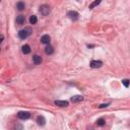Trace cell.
I'll return each mask as SVG.
<instances>
[{
	"mask_svg": "<svg viewBox=\"0 0 130 130\" xmlns=\"http://www.w3.org/2000/svg\"><path fill=\"white\" fill-rule=\"evenodd\" d=\"M32 33H33V31H32L31 27H25L23 30L18 32V37H20V39L25 40V39H27V37L31 36Z\"/></svg>",
	"mask_w": 130,
	"mask_h": 130,
	"instance_id": "cell-1",
	"label": "cell"
},
{
	"mask_svg": "<svg viewBox=\"0 0 130 130\" xmlns=\"http://www.w3.org/2000/svg\"><path fill=\"white\" fill-rule=\"evenodd\" d=\"M39 11L40 13L42 14V15H49V13L51 12V8L49 5H46V4H44V5H41L40 6V9H39Z\"/></svg>",
	"mask_w": 130,
	"mask_h": 130,
	"instance_id": "cell-2",
	"label": "cell"
},
{
	"mask_svg": "<svg viewBox=\"0 0 130 130\" xmlns=\"http://www.w3.org/2000/svg\"><path fill=\"white\" fill-rule=\"evenodd\" d=\"M67 16H68L71 21H77L78 17H79V14H78V12L71 10V11L67 12Z\"/></svg>",
	"mask_w": 130,
	"mask_h": 130,
	"instance_id": "cell-3",
	"label": "cell"
},
{
	"mask_svg": "<svg viewBox=\"0 0 130 130\" xmlns=\"http://www.w3.org/2000/svg\"><path fill=\"white\" fill-rule=\"evenodd\" d=\"M17 116H18V118L21 119V120H27V119H28V118L31 117V114L28 113V112L21 111V112H20V113L17 114Z\"/></svg>",
	"mask_w": 130,
	"mask_h": 130,
	"instance_id": "cell-4",
	"label": "cell"
},
{
	"mask_svg": "<svg viewBox=\"0 0 130 130\" xmlns=\"http://www.w3.org/2000/svg\"><path fill=\"white\" fill-rule=\"evenodd\" d=\"M102 65H103V62L99 61V60H93L90 62V67L91 68H100Z\"/></svg>",
	"mask_w": 130,
	"mask_h": 130,
	"instance_id": "cell-5",
	"label": "cell"
},
{
	"mask_svg": "<svg viewBox=\"0 0 130 130\" xmlns=\"http://www.w3.org/2000/svg\"><path fill=\"white\" fill-rule=\"evenodd\" d=\"M50 40H51V38H50L49 35H44V36H42V37H41V43H42V44L49 45Z\"/></svg>",
	"mask_w": 130,
	"mask_h": 130,
	"instance_id": "cell-6",
	"label": "cell"
},
{
	"mask_svg": "<svg viewBox=\"0 0 130 130\" xmlns=\"http://www.w3.org/2000/svg\"><path fill=\"white\" fill-rule=\"evenodd\" d=\"M15 21H16V23H17L18 26H22V25H25V22H26V18H25V16L21 14V15H18L16 17Z\"/></svg>",
	"mask_w": 130,
	"mask_h": 130,
	"instance_id": "cell-7",
	"label": "cell"
},
{
	"mask_svg": "<svg viewBox=\"0 0 130 130\" xmlns=\"http://www.w3.org/2000/svg\"><path fill=\"white\" fill-rule=\"evenodd\" d=\"M54 104L56 106H58V107H67L69 105V103L67 101H55Z\"/></svg>",
	"mask_w": 130,
	"mask_h": 130,
	"instance_id": "cell-8",
	"label": "cell"
},
{
	"mask_svg": "<svg viewBox=\"0 0 130 130\" xmlns=\"http://www.w3.org/2000/svg\"><path fill=\"white\" fill-rule=\"evenodd\" d=\"M33 61H34V63H35L36 65H39L42 63V57L39 56V55H35L33 57Z\"/></svg>",
	"mask_w": 130,
	"mask_h": 130,
	"instance_id": "cell-9",
	"label": "cell"
},
{
	"mask_svg": "<svg viewBox=\"0 0 130 130\" xmlns=\"http://www.w3.org/2000/svg\"><path fill=\"white\" fill-rule=\"evenodd\" d=\"M37 123L40 125V126H44L45 123H46V120L43 116H38L37 118Z\"/></svg>",
	"mask_w": 130,
	"mask_h": 130,
	"instance_id": "cell-10",
	"label": "cell"
},
{
	"mask_svg": "<svg viewBox=\"0 0 130 130\" xmlns=\"http://www.w3.org/2000/svg\"><path fill=\"white\" fill-rule=\"evenodd\" d=\"M82 97H81V96H73V97H72L70 100H71V102L72 103H78V102H81V101H82Z\"/></svg>",
	"mask_w": 130,
	"mask_h": 130,
	"instance_id": "cell-11",
	"label": "cell"
},
{
	"mask_svg": "<svg viewBox=\"0 0 130 130\" xmlns=\"http://www.w3.org/2000/svg\"><path fill=\"white\" fill-rule=\"evenodd\" d=\"M45 52H46V54L51 55V54H53V53H54V48H53L52 46H50V45H48V46L45 48Z\"/></svg>",
	"mask_w": 130,
	"mask_h": 130,
	"instance_id": "cell-12",
	"label": "cell"
},
{
	"mask_svg": "<svg viewBox=\"0 0 130 130\" xmlns=\"http://www.w3.org/2000/svg\"><path fill=\"white\" fill-rule=\"evenodd\" d=\"M21 49H22L23 54H30V53H31V47L28 45H23Z\"/></svg>",
	"mask_w": 130,
	"mask_h": 130,
	"instance_id": "cell-13",
	"label": "cell"
},
{
	"mask_svg": "<svg viewBox=\"0 0 130 130\" xmlns=\"http://www.w3.org/2000/svg\"><path fill=\"white\" fill-rule=\"evenodd\" d=\"M16 8H17V10H20V11H22L23 9L26 8V4L23 3V2H18L17 4H16Z\"/></svg>",
	"mask_w": 130,
	"mask_h": 130,
	"instance_id": "cell-14",
	"label": "cell"
},
{
	"mask_svg": "<svg viewBox=\"0 0 130 130\" xmlns=\"http://www.w3.org/2000/svg\"><path fill=\"white\" fill-rule=\"evenodd\" d=\"M101 2H102V0H95V1H94V2L89 5V9H94L96 6H98Z\"/></svg>",
	"mask_w": 130,
	"mask_h": 130,
	"instance_id": "cell-15",
	"label": "cell"
},
{
	"mask_svg": "<svg viewBox=\"0 0 130 130\" xmlns=\"http://www.w3.org/2000/svg\"><path fill=\"white\" fill-rule=\"evenodd\" d=\"M30 22L32 23V25H36V23L38 22V17L36 15H32L30 17Z\"/></svg>",
	"mask_w": 130,
	"mask_h": 130,
	"instance_id": "cell-16",
	"label": "cell"
},
{
	"mask_svg": "<svg viewBox=\"0 0 130 130\" xmlns=\"http://www.w3.org/2000/svg\"><path fill=\"white\" fill-rule=\"evenodd\" d=\"M97 125H98V126H104V125H105V120L103 118L98 119L97 120Z\"/></svg>",
	"mask_w": 130,
	"mask_h": 130,
	"instance_id": "cell-17",
	"label": "cell"
},
{
	"mask_svg": "<svg viewBox=\"0 0 130 130\" xmlns=\"http://www.w3.org/2000/svg\"><path fill=\"white\" fill-rule=\"evenodd\" d=\"M122 83L124 84L125 88H128V86H129V79H123L122 80Z\"/></svg>",
	"mask_w": 130,
	"mask_h": 130,
	"instance_id": "cell-18",
	"label": "cell"
},
{
	"mask_svg": "<svg viewBox=\"0 0 130 130\" xmlns=\"http://www.w3.org/2000/svg\"><path fill=\"white\" fill-rule=\"evenodd\" d=\"M109 105H110L109 103H107V104H102V105L99 106V108H101V109H102V108H106V107H108Z\"/></svg>",
	"mask_w": 130,
	"mask_h": 130,
	"instance_id": "cell-19",
	"label": "cell"
},
{
	"mask_svg": "<svg viewBox=\"0 0 130 130\" xmlns=\"http://www.w3.org/2000/svg\"><path fill=\"white\" fill-rule=\"evenodd\" d=\"M4 40V36L3 35H0V43H2Z\"/></svg>",
	"mask_w": 130,
	"mask_h": 130,
	"instance_id": "cell-20",
	"label": "cell"
},
{
	"mask_svg": "<svg viewBox=\"0 0 130 130\" xmlns=\"http://www.w3.org/2000/svg\"><path fill=\"white\" fill-rule=\"evenodd\" d=\"M0 1H1V0H0Z\"/></svg>",
	"mask_w": 130,
	"mask_h": 130,
	"instance_id": "cell-21",
	"label": "cell"
}]
</instances>
